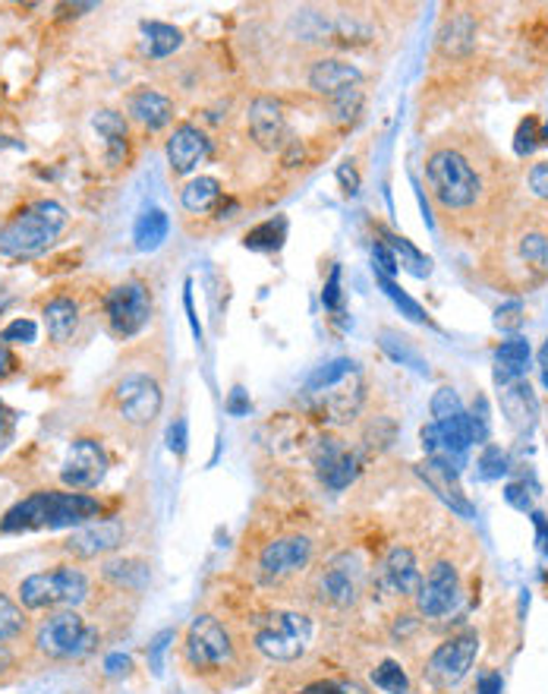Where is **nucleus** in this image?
<instances>
[{"instance_id": "1", "label": "nucleus", "mask_w": 548, "mask_h": 694, "mask_svg": "<svg viewBox=\"0 0 548 694\" xmlns=\"http://www.w3.org/2000/svg\"><path fill=\"white\" fill-rule=\"evenodd\" d=\"M259 654L252 650L247 632L234 619H221L218 612H199L183 632L180 663L192 679L209 685H243L259 667Z\"/></svg>"}, {"instance_id": "2", "label": "nucleus", "mask_w": 548, "mask_h": 694, "mask_svg": "<svg viewBox=\"0 0 548 694\" xmlns=\"http://www.w3.org/2000/svg\"><path fill=\"white\" fill-rule=\"evenodd\" d=\"M319 562V537L300 525H262L247 530L240 565L247 578L265 593L297 590Z\"/></svg>"}, {"instance_id": "3", "label": "nucleus", "mask_w": 548, "mask_h": 694, "mask_svg": "<svg viewBox=\"0 0 548 694\" xmlns=\"http://www.w3.org/2000/svg\"><path fill=\"white\" fill-rule=\"evenodd\" d=\"M372 572L354 550L322 555L302 581V610L312 619H344L366 600Z\"/></svg>"}, {"instance_id": "4", "label": "nucleus", "mask_w": 548, "mask_h": 694, "mask_svg": "<svg viewBox=\"0 0 548 694\" xmlns=\"http://www.w3.org/2000/svg\"><path fill=\"white\" fill-rule=\"evenodd\" d=\"M426 184H429L436 209L444 219L476 212L489 199L486 170L476 165L473 155L457 142H439L426 155Z\"/></svg>"}, {"instance_id": "5", "label": "nucleus", "mask_w": 548, "mask_h": 694, "mask_svg": "<svg viewBox=\"0 0 548 694\" xmlns=\"http://www.w3.org/2000/svg\"><path fill=\"white\" fill-rule=\"evenodd\" d=\"M247 632L252 650L272 663H300L315 638V622L302 607H262L234 619Z\"/></svg>"}, {"instance_id": "6", "label": "nucleus", "mask_w": 548, "mask_h": 694, "mask_svg": "<svg viewBox=\"0 0 548 694\" xmlns=\"http://www.w3.org/2000/svg\"><path fill=\"white\" fill-rule=\"evenodd\" d=\"M366 404V376L357 361L337 357V361L319 366L306 389H302V408L306 414L315 416L325 426H350Z\"/></svg>"}, {"instance_id": "7", "label": "nucleus", "mask_w": 548, "mask_h": 694, "mask_svg": "<svg viewBox=\"0 0 548 694\" xmlns=\"http://www.w3.org/2000/svg\"><path fill=\"white\" fill-rule=\"evenodd\" d=\"M102 515V499L92 493H63V490H38L20 499L3 518V533H28V530L83 528Z\"/></svg>"}, {"instance_id": "8", "label": "nucleus", "mask_w": 548, "mask_h": 694, "mask_svg": "<svg viewBox=\"0 0 548 694\" xmlns=\"http://www.w3.org/2000/svg\"><path fill=\"white\" fill-rule=\"evenodd\" d=\"M67 227V209L55 199H35L0 224V256L23 259L45 252Z\"/></svg>"}, {"instance_id": "9", "label": "nucleus", "mask_w": 548, "mask_h": 694, "mask_svg": "<svg viewBox=\"0 0 548 694\" xmlns=\"http://www.w3.org/2000/svg\"><path fill=\"white\" fill-rule=\"evenodd\" d=\"M102 640V628L92 625L80 610L48 612V619L38 622L32 647L41 660L48 663H67V660H83Z\"/></svg>"}, {"instance_id": "10", "label": "nucleus", "mask_w": 548, "mask_h": 694, "mask_svg": "<svg viewBox=\"0 0 548 694\" xmlns=\"http://www.w3.org/2000/svg\"><path fill=\"white\" fill-rule=\"evenodd\" d=\"M16 600L26 612L76 610L88 600V578L73 562H63L48 572H35L20 581Z\"/></svg>"}, {"instance_id": "11", "label": "nucleus", "mask_w": 548, "mask_h": 694, "mask_svg": "<svg viewBox=\"0 0 548 694\" xmlns=\"http://www.w3.org/2000/svg\"><path fill=\"white\" fill-rule=\"evenodd\" d=\"M108 408L123 426L148 430L165 408V389H162L158 376L130 369V373H123L110 383Z\"/></svg>"}, {"instance_id": "12", "label": "nucleus", "mask_w": 548, "mask_h": 694, "mask_svg": "<svg viewBox=\"0 0 548 694\" xmlns=\"http://www.w3.org/2000/svg\"><path fill=\"white\" fill-rule=\"evenodd\" d=\"M476 654H479V635L473 628H464V632L441 640L439 647L429 654L422 675H426V682L432 689H454V685L464 682L466 672L473 669Z\"/></svg>"}, {"instance_id": "13", "label": "nucleus", "mask_w": 548, "mask_h": 694, "mask_svg": "<svg viewBox=\"0 0 548 694\" xmlns=\"http://www.w3.org/2000/svg\"><path fill=\"white\" fill-rule=\"evenodd\" d=\"M105 319H108L114 338H120V341L136 338L152 319V291L136 278L117 284L105 297Z\"/></svg>"}, {"instance_id": "14", "label": "nucleus", "mask_w": 548, "mask_h": 694, "mask_svg": "<svg viewBox=\"0 0 548 694\" xmlns=\"http://www.w3.org/2000/svg\"><path fill=\"white\" fill-rule=\"evenodd\" d=\"M461 600V575L457 565L448 558H436L429 565V572L422 575L419 590L413 597V610L426 622H441L444 615H451Z\"/></svg>"}, {"instance_id": "15", "label": "nucleus", "mask_w": 548, "mask_h": 694, "mask_svg": "<svg viewBox=\"0 0 548 694\" xmlns=\"http://www.w3.org/2000/svg\"><path fill=\"white\" fill-rule=\"evenodd\" d=\"M108 468L110 461L105 445L92 436H80V439H73L63 464H60V480L73 493H92L105 483Z\"/></svg>"}, {"instance_id": "16", "label": "nucleus", "mask_w": 548, "mask_h": 694, "mask_svg": "<svg viewBox=\"0 0 548 694\" xmlns=\"http://www.w3.org/2000/svg\"><path fill=\"white\" fill-rule=\"evenodd\" d=\"M123 540H127V528L120 518H95L73 530L60 550L76 562H88V558H105L108 553H117Z\"/></svg>"}, {"instance_id": "17", "label": "nucleus", "mask_w": 548, "mask_h": 694, "mask_svg": "<svg viewBox=\"0 0 548 694\" xmlns=\"http://www.w3.org/2000/svg\"><path fill=\"white\" fill-rule=\"evenodd\" d=\"M419 581H422V572H419L416 553L404 543H394L382 555V562L372 575V584L394 600H413L419 590Z\"/></svg>"}, {"instance_id": "18", "label": "nucleus", "mask_w": 548, "mask_h": 694, "mask_svg": "<svg viewBox=\"0 0 548 694\" xmlns=\"http://www.w3.org/2000/svg\"><path fill=\"white\" fill-rule=\"evenodd\" d=\"M247 123L249 137L262 152H277L287 145V114H284V105L272 95H259L249 102Z\"/></svg>"}, {"instance_id": "19", "label": "nucleus", "mask_w": 548, "mask_h": 694, "mask_svg": "<svg viewBox=\"0 0 548 694\" xmlns=\"http://www.w3.org/2000/svg\"><path fill=\"white\" fill-rule=\"evenodd\" d=\"M514 262L508 272L517 275V281H526V284H536V281H546L548 278V227L543 224H529L523 227L521 234L514 237Z\"/></svg>"}, {"instance_id": "20", "label": "nucleus", "mask_w": 548, "mask_h": 694, "mask_svg": "<svg viewBox=\"0 0 548 694\" xmlns=\"http://www.w3.org/2000/svg\"><path fill=\"white\" fill-rule=\"evenodd\" d=\"M416 473L422 477V483L439 496L451 511H457L461 518H473V502L466 499L464 486L457 480V468L451 461H441V458H426Z\"/></svg>"}, {"instance_id": "21", "label": "nucleus", "mask_w": 548, "mask_h": 694, "mask_svg": "<svg viewBox=\"0 0 548 694\" xmlns=\"http://www.w3.org/2000/svg\"><path fill=\"white\" fill-rule=\"evenodd\" d=\"M306 83L312 92L325 95V98H334L347 89H357L362 85V70L350 60H341V57H319L312 60L309 73H306Z\"/></svg>"}, {"instance_id": "22", "label": "nucleus", "mask_w": 548, "mask_h": 694, "mask_svg": "<svg viewBox=\"0 0 548 694\" xmlns=\"http://www.w3.org/2000/svg\"><path fill=\"white\" fill-rule=\"evenodd\" d=\"M212 139L205 137V130H199L195 123H177L174 133L167 137V162L174 174H190L195 165L209 155Z\"/></svg>"}, {"instance_id": "23", "label": "nucleus", "mask_w": 548, "mask_h": 694, "mask_svg": "<svg viewBox=\"0 0 548 694\" xmlns=\"http://www.w3.org/2000/svg\"><path fill=\"white\" fill-rule=\"evenodd\" d=\"M127 108H130V117L142 123L148 133H158L165 130L167 123L174 120V102L155 92V89H136L130 98H127Z\"/></svg>"}, {"instance_id": "24", "label": "nucleus", "mask_w": 548, "mask_h": 694, "mask_svg": "<svg viewBox=\"0 0 548 694\" xmlns=\"http://www.w3.org/2000/svg\"><path fill=\"white\" fill-rule=\"evenodd\" d=\"M92 127L95 133L105 139V158H108L110 167H120L130 155V123L120 111H98L92 117Z\"/></svg>"}, {"instance_id": "25", "label": "nucleus", "mask_w": 548, "mask_h": 694, "mask_svg": "<svg viewBox=\"0 0 548 694\" xmlns=\"http://www.w3.org/2000/svg\"><path fill=\"white\" fill-rule=\"evenodd\" d=\"M476 45V16L466 10H448L439 28V51L444 57H466Z\"/></svg>"}, {"instance_id": "26", "label": "nucleus", "mask_w": 548, "mask_h": 694, "mask_svg": "<svg viewBox=\"0 0 548 694\" xmlns=\"http://www.w3.org/2000/svg\"><path fill=\"white\" fill-rule=\"evenodd\" d=\"M102 578L117 590V593H142L148 587V578H152V568L145 558H133V555H123V558H108L102 565Z\"/></svg>"}, {"instance_id": "27", "label": "nucleus", "mask_w": 548, "mask_h": 694, "mask_svg": "<svg viewBox=\"0 0 548 694\" xmlns=\"http://www.w3.org/2000/svg\"><path fill=\"white\" fill-rule=\"evenodd\" d=\"M529 357H533L529 341L521 338V334H514V338L501 341V344H498V351H495V383H498L501 389H504V386H511V383H521L523 376H526Z\"/></svg>"}, {"instance_id": "28", "label": "nucleus", "mask_w": 548, "mask_h": 694, "mask_svg": "<svg viewBox=\"0 0 548 694\" xmlns=\"http://www.w3.org/2000/svg\"><path fill=\"white\" fill-rule=\"evenodd\" d=\"M41 316H45V332H48V338L55 344H67V341L76 338V329H80V304L73 297H55V301H48L45 309H41Z\"/></svg>"}, {"instance_id": "29", "label": "nucleus", "mask_w": 548, "mask_h": 694, "mask_svg": "<svg viewBox=\"0 0 548 694\" xmlns=\"http://www.w3.org/2000/svg\"><path fill=\"white\" fill-rule=\"evenodd\" d=\"M221 180L215 177H192L183 184L180 190V205L190 212V215H205V212H215L221 205Z\"/></svg>"}, {"instance_id": "30", "label": "nucleus", "mask_w": 548, "mask_h": 694, "mask_svg": "<svg viewBox=\"0 0 548 694\" xmlns=\"http://www.w3.org/2000/svg\"><path fill=\"white\" fill-rule=\"evenodd\" d=\"M501 408L511 420V426L517 430H529L533 420H536V401H533V391H529V383H511L504 386V398H501Z\"/></svg>"}, {"instance_id": "31", "label": "nucleus", "mask_w": 548, "mask_h": 694, "mask_svg": "<svg viewBox=\"0 0 548 694\" xmlns=\"http://www.w3.org/2000/svg\"><path fill=\"white\" fill-rule=\"evenodd\" d=\"M167 231H170V219H167L162 209H145L139 215L136 227H133V240H136V250L152 252L158 250L167 240Z\"/></svg>"}, {"instance_id": "32", "label": "nucleus", "mask_w": 548, "mask_h": 694, "mask_svg": "<svg viewBox=\"0 0 548 694\" xmlns=\"http://www.w3.org/2000/svg\"><path fill=\"white\" fill-rule=\"evenodd\" d=\"M382 244L388 250L394 252V259H397V266H404V269H410L413 275L426 278L432 272V262L422 256V252L413 247L407 237H401V234H391V231H384L382 234Z\"/></svg>"}, {"instance_id": "33", "label": "nucleus", "mask_w": 548, "mask_h": 694, "mask_svg": "<svg viewBox=\"0 0 548 694\" xmlns=\"http://www.w3.org/2000/svg\"><path fill=\"white\" fill-rule=\"evenodd\" d=\"M28 612L20 607V600H13L10 593L0 590V644H13L26 635Z\"/></svg>"}, {"instance_id": "34", "label": "nucleus", "mask_w": 548, "mask_h": 694, "mask_svg": "<svg viewBox=\"0 0 548 694\" xmlns=\"http://www.w3.org/2000/svg\"><path fill=\"white\" fill-rule=\"evenodd\" d=\"M284 237H287V219H284V215H277V219H269V222L255 224L247 237H243V247H247V250H259V252H274V250H281Z\"/></svg>"}, {"instance_id": "35", "label": "nucleus", "mask_w": 548, "mask_h": 694, "mask_svg": "<svg viewBox=\"0 0 548 694\" xmlns=\"http://www.w3.org/2000/svg\"><path fill=\"white\" fill-rule=\"evenodd\" d=\"M142 35H145V55L148 57L174 55L183 45V32L167 26V23H142Z\"/></svg>"}, {"instance_id": "36", "label": "nucleus", "mask_w": 548, "mask_h": 694, "mask_svg": "<svg viewBox=\"0 0 548 694\" xmlns=\"http://www.w3.org/2000/svg\"><path fill=\"white\" fill-rule=\"evenodd\" d=\"M369 682L382 694H410V675L397 660H382L379 667L372 669Z\"/></svg>"}, {"instance_id": "37", "label": "nucleus", "mask_w": 548, "mask_h": 694, "mask_svg": "<svg viewBox=\"0 0 548 694\" xmlns=\"http://www.w3.org/2000/svg\"><path fill=\"white\" fill-rule=\"evenodd\" d=\"M362 105H366V95H362V89H347V92H341V95H334L329 98V114L334 123H341V127H350L354 120H359V114H362Z\"/></svg>"}, {"instance_id": "38", "label": "nucleus", "mask_w": 548, "mask_h": 694, "mask_svg": "<svg viewBox=\"0 0 548 694\" xmlns=\"http://www.w3.org/2000/svg\"><path fill=\"white\" fill-rule=\"evenodd\" d=\"M379 284H382L384 294H388V297L394 301V306H397V309H401V313H404L407 319H413V322H422V326H432V319H429V313H426L422 306L416 304L413 297H407V294H404V291H401V287H397V284L391 281V278H382V275H379Z\"/></svg>"}, {"instance_id": "39", "label": "nucleus", "mask_w": 548, "mask_h": 694, "mask_svg": "<svg viewBox=\"0 0 548 694\" xmlns=\"http://www.w3.org/2000/svg\"><path fill=\"white\" fill-rule=\"evenodd\" d=\"M508 468H511V461H508V451L501 445H483V451H479V477L483 480H498V477L508 473Z\"/></svg>"}, {"instance_id": "40", "label": "nucleus", "mask_w": 548, "mask_h": 694, "mask_svg": "<svg viewBox=\"0 0 548 694\" xmlns=\"http://www.w3.org/2000/svg\"><path fill=\"white\" fill-rule=\"evenodd\" d=\"M517 142H514V149H517V155H529L536 145H543V142H548V127H543L539 123V117H526V120H521V127H517Z\"/></svg>"}, {"instance_id": "41", "label": "nucleus", "mask_w": 548, "mask_h": 694, "mask_svg": "<svg viewBox=\"0 0 548 694\" xmlns=\"http://www.w3.org/2000/svg\"><path fill=\"white\" fill-rule=\"evenodd\" d=\"M429 411H432V420L441 423V420H451V416L464 414V401H461V395L451 389V386H444V389H439L432 395Z\"/></svg>"}, {"instance_id": "42", "label": "nucleus", "mask_w": 548, "mask_h": 694, "mask_svg": "<svg viewBox=\"0 0 548 694\" xmlns=\"http://www.w3.org/2000/svg\"><path fill=\"white\" fill-rule=\"evenodd\" d=\"M290 694H347V675L334 679V675H312L300 682Z\"/></svg>"}, {"instance_id": "43", "label": "nucleus", "mask_w": 548, "mask_h": 694, "mask_svg": "<svg viewBox=\"0 0 548 694\" xmlns=\"http://www.w3.org/2000/svg\"><path fill=\"white\" fill-rule=\"evenodd\" d=\"M322 304L329 313H341L344 306V291H341V266H331V275L325 281V291H322Z\"/></svg>"}, {"instance_id": "44", "label": "nucleus", "mask_w": 548, "mask_h": 694, "mask_svg": "<svg viewBox=\"0 0 548 694\" xmlns=\"http://www.w3.org/2000/svg\"><path fill=\"white\" fill-rule=\"evenodd\" d=\"M3 338H7L10 344H32V341L38 338V326H35L32 319H13V322L3 329Z\"/></svg>"}, {"instance_id": "45", "label": "nucleus", "mask_w": 548, "mask_h": 694, "mask_svg": "<svg viewBox=\"0 0 548 694\" xmlns=\"http://www.w3.org/2000/svg\"><path fill=\"white\" fill-rule=\"evenodd\" d=\"M523 322V304H504L498 306V313H495V326L498 329H504V332H514V329H521Z\"/></svg>"}, {"instance_id": "46", "label": "nucleus", "mask_w": 548, "mask_h": 694, "mask_svg": "<svg viewBox=\"0 0 548 694\" xmlns=\"http://www.w3.org/2000/svg\"><path fill=\"white\" fill-rule=\"evenodd\" d=\"M372 262H376V269H379V275L382 278H391L401 272V266H397L394 252L388 250L382 240H376V247H372Z\"/></svg>"}, {"instance_id": "47", "label": "nucleus", "mask_w": 548, "mask_h": 694, "mask_svg": "<svg viewBox=\"0 0 548 694\" xmlns=\"http://www.w3.org/2000/svg\"><path fill=\"white\" fill-rule=\"evenodd\" d=\"M177 638V632L174 628H167V632H158L152 644H148V663L155 672H162V657H165V650L170 647V640Z\"/></svg>"}, {"instance_id": "48", "label": "nucleus", "mask_w": 548, "mask_h": 694, "mask_svg": "<svg viewBox=\"0 0 548 694\" xmlns=\"http://www.w3.org/2000/svg\"><path fill=\"white\" fill-rule=\"evenodd\" d=\"M526 184H529L533 196H539V199H546L548 202V162H539V165L529 167Z\"/></svg>"}, {"instance_id": "49", "label": "nucleus", "mask_w": 548, "mask_h": 694, "mask_svg": "<svg viewBox=\"0 0 548 694\" xmlns=\"http://www.w3.org/2000/svg\"><path fill=\"white\" fill-rule=\"evenodd\" d=\"M167 445H170L174 455H183V451H187V420H183V416H177V420L170 423V430H167Z\"/></svg>"}, {"instance_id": "50", "label": "nucleus", "mask_w": 548, "mask_h": 694, "mask_svg": "<svg viewBox=\"0 0 548 694\" xmlns=\"http://www.w3.org/2000/svg\"><path fill=\"white\" fill-rule=\"evenodd\" d=\"M13 369H16V357H13V351H10V341L0 332V379L13 376Z\"/></svg>"}, {"instance_id": "51", "label": "nucleus", "mask_w": 548, "mask_h": 694, "mask_svg": "<svg viewBox=\"0 0 548 694\" xmlns=\"http://www.w3.org/2000/svg\"><path fill=\"white\" fill-rule=\"evenodd\" d=\"M337 180H341V187H344V193H357L359 190V174L354 170V165L347 162V165L337 167Z\"/></svg>"}, {"instance_id": "52", "label": "nucleus", "mask_w": 548, "mask_h": 694, "mask_svg": "<svg viewBox=\"0 0 548 694\" xmlns=\"http://www.w3.org/2000/svg\"><path fill=\"white\" fill-rule=\"evenodd\" d=\"M504 499L511 502L514 508H521V511H529V496H526V486L523 483H511L504 490Z\"/></svg>"}, {"instance_id": "53", "label": "nucleus", "mask_w": 548, "mask_h": 694, "mask_svg": "<svg viewBox=\"0 0 548 694\" xmlns=\"http://www.w3.org/2000/svg\"><path fill=\"white\" fill-rule=\"evenodd\" d=\"M227 411L234 416H243L249 414V398L243 389H234L230 391V398H227Z\"/></svg>"}, {"instance_id": "54", "label": "nucleus", "mask_w": 548, "mask_h": 694, "mask_svg": "<svg viewBox=\"0 0 548 694\" xmlns=\"http://www.w3.org/2000/svg\"><path fill=\"white\" fill-rule=\"evenodd\" d=\"M501 689H504L501 675H498V672H489V675H483V679H479V689H476V694H501Z\"/></svg>"}, {"instance_id": "55", "label": "nucleus", "mask_w": 548, "mask_h": 694, "mask_svg": "<svg viewBox=\"0 0 548 694\" xmlns=\"http://www.w3.org/2000/svg\"><path fill=\"white\" fill-rule=\"evenodd\" d=\"M10 436H13V416L0 404V448L10 443Z\"/></svg>"}, {"instance_id": "56", "label": "nucleus", "mask_w": 548, "mask_h": 694, "mask_svg": "<svg viewBox=\"0 0 548 694\" xmlns=\"http://www.w3.org/2000/svg\"><path fill=\"white\" fill-rule=\"evenodd\" d=\"M105 667H108L110 675H120V672H127V669H130V657H123V654H110Z\"/></svg>"}, {"instance_id": "57", "label": "nucleus", "mask_w": 548, "mask_h": 694, "mask_svg": "<svg viewBox=\"0 0 548 694\" xmlns=\"http://www.w3.org/2000/svg\"><path fill=\"white\" fill-rule=\"evenodd\" d=\"M10 667H13V654H10L7 644H0V672H7Z\"/></svg>"}, {"instance_id": "58", "label": "nucleus", "mask_w": 548, "mask_h": 694, "mask_svg": "<svg viewBox=\"0 0 548 694\" xmlns=\"http://www.w3.org/2000/svg\"><path fill=\"white\" fill-rule=\"evenodd\" d=\"M539 369H543V383H546L548 389V341L543 344V351H539Z\"/></svg>"}, {"instance_id": "59", "label": "nucleus", "mask_w": 548, "mask_h": 694, "mask_svg": "<svg viewBox=\"0 0 548 694\" xmlns=\"http://www.w3.org/2000/svg\"><path fill=\"white\" fill-rule=\"evenodd\" d=\"M347 694H369V689L357 682V679H347Z\"/></svg>"}, {"instance_id": "60", "label": "nucleus", "mask_w": 548, "mask_h": 694, "mask_svg": "<svg viewBox=\"0 0 548 694\" xmlns=\"http://www.w3.org/2000/svg\"><path fill=\"white\" fill-rule=\"evenodd\" d=\"M10 301H13V297H10V291H7V287L0 284V313H3L7 306H10Z\"/></svg>"}]
</instances>
